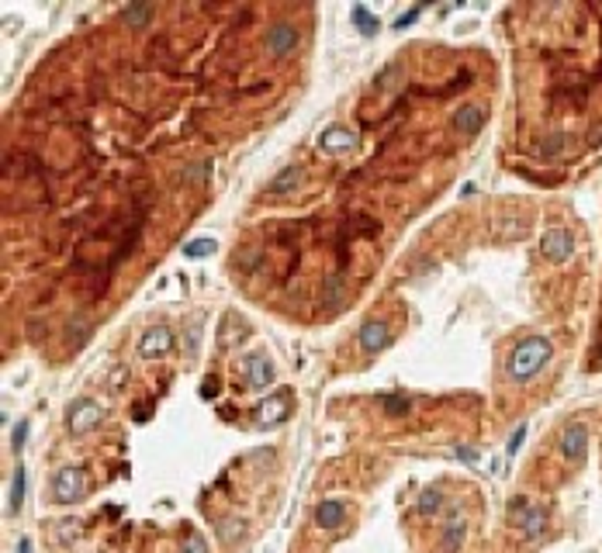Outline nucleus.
<instances>
[{
    "label": "nucleus",
    "mask_w": 602,
    "mask_h": 553,
    "mask_svg": "<svg viewBox=\"0 0 602 553\" xmlns=\"http://www.w3.org/2000/svg\"><path fill=\"white\" fill-rule=\"evenodd\" d=\"M585 450H588V429H585L581 422L564 425V432H561V453H564L567 460L581 463V460H585Z\"/></svg>",
    "instance_id": "obj_7"
},
{
    "label": "nucleus",
    "mask_w": 602,
    "mask_h": 553,
    "mask_svg": "<svg viewBox=\"0 0 602 553\" xmlns=\"http://www.w3.org/2000/svg\"><path fill=\"white\" fill-rule=\"evenodd\" d=\"M18 553H32V539H28V536H21V543H18Z\"/></svg>",
    "instance_id": "obj_29"
},
{
    "label": "nucleus",
    "mask_w": 602,
    "mask_h": 553,
    "mask_svg": "<svg viewBox=\"0 0 602 553\" xmlns=\"http://www.w3.org/2000/svg\"><path fill=\"white\" fill-rule=\"evenodd\" d=\"M287 412H291V391H273L260 408H256V415H260V422H266V425H277V422H284L287 419Z\"/></svg>",
    "instance_id": "obj_10"
},
{
    "label": "nucleus",
    "mask_w": 602,
    "mask_h": 553,
    "mask_svg": "<svg viewBox=\"0 0 602 553\" xmlns=\"http://www.w3.org/2000/svg\"><path fill=\"white\" fill-rule=\"evenodd\" d=\"M554 356V346H550V339L547 336H530V339H523L519 346H512V353H509V360H505V374L512 377V381H530V377H536L543 367H547V360Z\"/></svg>",
    "instance_id": "obj_1"
},
{
    "label": "nucleus",
    "mask_w": 602,
    "mask_h": 553,
    "mask_svg": "<svg viewBox=\"0 0 602 553\" xmlns=\"http://www.w3.org/2000/svg\"><path fill=\"white\" fill-rule=\"evenodd\" d=\"M481 125H485V111H481L478 104H464V108L454 114V128H457L464 139H474V135L481 132Z\"/></svg>",
    "instance_id": "obj_12"
},
{
    "label": "nucleus",
    "mask_w": 602,
    "mask_h": 553,
    "mask_svg": "<svg viewBox=\"0 0 602 553\" xmlns=\"http://www.w3.org/2000/svg\"><path fill=\"white\" fill-rule=\"evenodd\" d=\"M516 525L523 529V536H526V539H536V536L543 532L547 519H543V512H540V508H533V505H530V512H526V515H523V519H519Z\"/></svg>",
    "instance_id": "obj_15"
},
{
    "label": "nucleus",
    "mask_w": 602,
    "mask_h": 553,
    "mask_svg": "<svg viewBox=\"0 0 602 553\" xmlns=\"http://www.w3.org/2000/svg\"><path fill=\"white\" fill-rule=\"evenodd\" d=\"M101 419H104V408H101V401H94V398H80V401H73V405L66 408V425H70L73 436L94 432V429L101 425Z\"/></svg>",
    "instance_id": "obj_2"
},
{
    "label": "nucleus",
    "mask_w": 602,
    "mask_h": 553,
    "mask_svg": "<svg viewBox=\"0 0 602 553\" xmlns=\"http://www.w3.org/2000/svg\"><path fill=\"white\" fill-rule=\"evenodd\" d=\"M464 539H467V522H464L460 515L447 519V525H443V536H440V543H443V553H460Z\"/></svg>",
    "instance_id": "obj_14"
},
{
    "label": "nucleus",
    "mask_w": 602,
    "mask_h": 553,
    "mask_svg": "<svg viewBox=\"0 0 602 553\" xmlns=\"http://www.w3.org/2000/svg\"><path fill=\"white\" fill-rule=\"evenodd\" d=\"M84 494H87V474H84V467H63L56 474V481H52V498L59 505H73Z\"/></svg>",
    "instance_id": "obj_3"
},
{
    "label": "nucleus",
    "mask_w": 602,
    "mask_h": 553,
    "mask_svg": "<svg viewBox=\"0 0 602 553\" xmlns=\"http://www.w3.org/2000/svg\"><path fill=\"white\" fill-rule=\"evenodd\" d=\"M246 381L253 391H266L273 384V363L263 356V353H253L246 356Z\"/></svg>",
    "instance_id": "obj_9"
},
{
    "label": "nucleus",
    "mask_w": 602,
    "mask_h": 553,
    "mask_svg": "<svg viewBox=\"0 0 602 553\" xmlns=\"http://www.w3.org/2000/svg\"><path fill=\"white\" fill-rule=\"evenodd\" d=\"M25 439H28V422H18V429H14V450H21Z\"/></svg>",
    "instance_id": "obj_26"
},
{
    "label": "nucleus",
    "mask_w": 602,
    "mask_h": 553,
    "mask_svg": "<svg viewBox=\"0 0 602 553\" xmlns=\"http://www.w3.org/2000/svg\"><path fill=\"white\" fill-rule=\"evenodd\" d=\"M201 394H204V398H215V394H218V381H215V377H208V381H204V388H201Z\"/></svg>",
    "instance_id": "obj_28"
},
{
    "label": "nucleus",
    "mask_w": 602,
    "mask_h": 553,
    "mask_svg": "<svg viewBox=\"0 0 602 553\" xmlns=\"http://www.w3.org/2000/svg\"><path fill=\"white\" fill-rule=\"evenodd\" d=\"M170 350H173V332H170L166 325H156V329L142 332V339H139V356H142V360L166 356Z\"/></svg>",
    "instance_id": "obj_6"
},
{
    "label": "nucleus",
    "mask_w": 602,
    "mask_h": 553,
    "mask_svg": "<svg viewBox=\"0 0 602 553\" xmlns=\"http://www.w3.org/2000/svg\"><path fill=\"white\" fill-rule=\"evenodd\" d=\"M443 508V487H426L423 494H419V512L423 515H433V512H440Z\"/></svg>",
    "instance_id": "obj_19"
},
{
    "label": "nucleus",
    "mask_w": 602,
    "mask_h": 553,
    "mask_svg": "<svg viewBox=\"0 0 602 553\" xmlns=\"http://www.w3.org/2000/svg\"><path fill=\"white\" fill-rule=\"evenodd\" d=\"M298 49V28L294 25H273L266 35V52L270 56H287Z\"/></svg>",
    "instance_id": "obj_11"
},
{
    "label": "nucleus",
    "mask_w": 602,
    "mask_h": 553,
    "mask_svg": "<svg viewBox=\"0 0 602 553\" xmlns=\"http://www.w3.org/2000/svg\"><path fill=\"white\" fill-rule=\"evenodd\" d=\"M125 21H128V25H146V21H149V8H146V4L128 8V11H125Z\"/></svg>",
    "instance_id": "obj_24"
},
{
    "label": "nucleus",
    "mask_w": 602,
    "mask_h": 553,
    "mask_svg": "<svg viewBox=\"0 0 602 553\" xmlns=\"http://www.w3.org/2000/svg\"><path fill=\"white\" fill-rule=\"evenodd\" d=\"M540 252H543V259H550V263L571 259V252H574L571 232H567V228H547V232L540 235Z\"/></svg>",
    "instance_id": "obj_4"
},
{
    "label": "nucleus",
    "mask_w": 602,
    "mask_h": 553,
    "mask_svg": "<svg viewBox=\"0 0 602 553\" xmlns=\"http://www.w3.org/2000/svg\"><path fill=\"white\" fill-rule=\"evenodd\" d=\"M215 532H218V539H222L225 546H232V543L242 536V519H222V522L215 525Z\"/></svg>",
    "instance_id": "obj_20"
},
{
    "label": "nucleus",
    "mask_w": 602,
    "mask_h": 553,
    "mask_svg": "<svg viewBox=\"0 0 602 553\" xmlns=\"http://www.w3.org/2000/svg\"><path fill=\"white\" fill-rule=\"evenodd\" d=\"M523 439H526V422H523V425H516V432L509 436V443H505V450H509V453L516 456V453L523 450Z\"/></svg>",
    "instance_id": "obj_25"
},
{
    "label": "nucleus",
    "mask_w": 602,
    "mask_h": 553,
    "mask_svg": "<svg viewBox=\"0 0 602 553\" xmlns=\"http://www.w3.org/2000/svg\"><path fill=\"white\" fill-rule=\"evenodd\" d=\"M409 412V398L405 394H388L385 398V415H405Z\"/></svg>",
    "instance_id": "obj_23"
},
{
    "label": "nucleus",
    "mask_w": 602,
    "mask_h": 553,
    "mask_svg": "<svg viewBox=\"0 0 602 553\" xmlns=\"http://www.w3.org/2000/svg\"><path fill=\"white\" fill-rule=\"evenodd\" d=\"M319 149L329 152V156H343V152L357 149V132L347 128V125H329V128L319 135Z\"/></svg>",
    "instance_id": "obj_5"
},
{
    "label": "nucleus",
    "mask_w": 602,
    "mask_h": 553,
    "mask_svg": "<svg viewBox=\"0 0 602 553\" xmlns=\"http://www.w3.org/2000/svg\"><path fill=\"white\" fill-rule=\"evenodd\" d=\"M218 245H215V239H191V242H184V256L187 259H204V256H211Z\"/></svg>",
    "instance_id": "obj_17"
},
{
    "label": "nucleus",
    "mask_w": 602,
    "mask_h": 553,
    "mask_svg": "<svg viewBox=\"0 0 602 553\" xmlns=\"http://www.w3.org/2000/svg\"><path fill=\"white\" fill-rule=\"evenodd\" d=\"M353 21H357V28H360V35H374L381 25H378V18L364 8V4H353Z\"/></svg>",
    "instance_id": "obj_21"
},
{
    "label": "nucleus",
    "mask_w": 602,
    "mask_h": 553,
    "mask_svg": "<svg viewBox=\"0 0 602 553\" xmlns=\"http://www.w3.org/2000/svg\"><path fill=\"white\" fill-rule=\"evenodd\" d=\"M388 339H391V332H388V322H381V319L364 322L360 332H357V343H360L364 353H378V350H385Z\"/></svg>",
    "instance_id": "obj_8"
},
{
    "label": "nucleus",
    "mask_w": 602,
    "mask_h": 553,
    "mask_svg": "<svg viewBox=\"0 0 602 553\" xmlns=\"http://www.w3.org/2000/svg\"><path fill=\"white\" fill-rule=\"evenodd\" d=\"M298 180H301V170H298V166H284V170L277 173V180L270 183V194H273V197H284Z\"/></svg>",
    "instance_id": "obj_16"
},
{
    "label": "nucleus",
    "mask_w": 602,
    "mask_h": 553,
    "mask_svg": "<svg viewBox=\"0 0 602 553\" xmlns=\"http://www.w3.org/2000/svg\"><path fill=\"white\" fill-rule=\"evenodd\" d=\"M25 481H28V470L18 467L14 481H11V512H21V505H25Z\"/></svg>",
    "instance_id": "obj_18"
},
{
    "label": "nucleus",
    "mask_w": 602,
    "mask_h": 553,
    "mask_svg": "<svg viewBox=\"0 0 602 553\" xmlns=\"http://www.w3.org/2000/svg\"><path fill=\"white\" fill-rule=\"evenodd\" d=\"M180 553H208L204 536H201L197 529H187V536H184V543H180Z\"/></svg>",
    "instance_id": "obj_22"
},
{
    "label": "nucleus",
    "mask_w": 602,
    "mask_h": 553,
    "mask_svg": "<svg viewBox=\"0 0 602 553\" xmlns=\"http://www.w3.org/2000/svg\"><path fill=\"white\" fill-rule=\"evenodd\" d=\"M416 18H419V8H416V11H409V14H402V18L395 21V28H409V25H412Z\"/></svg>",
    "instance_id": "obj_27"
},
{
    "label": "nucleus",
    "mask_w": 602,
    "mask_h": 553,
    "mask_svg": "<svg viewBox=\"0 0 602 553\" xmlns=\"http://www.w3.org/2000/svg\"><path fill=\"white\" fill-rule=\"evenodd\" d=\"M343 519H347V505H343L340 498L319 501V508H315V525H322V529H340Z\"/></svg>",
    "instance_id": "obj_13"
}]
</instances>
